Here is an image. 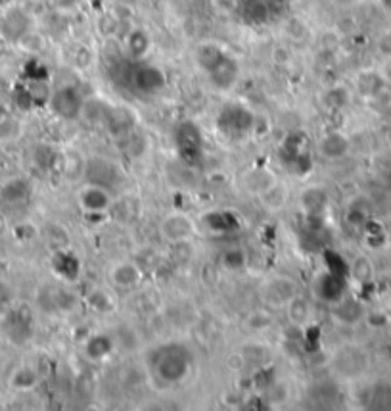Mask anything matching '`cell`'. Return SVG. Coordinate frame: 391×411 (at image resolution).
Instances as JSON below:
<instances>
[{
    "mask_svg": "<svg viewBox=\"0 0 391 411\" xmlns=\"http://www.w3.org/2000/svg\"><path fill=\"white\" fill-rule=\"evenodd\" d=\"M334 367H336L337 375L351 379V377L360 375V371L367 367V356L357 348L339 350L334 357Z\"/></svg>",
    "mask_w": 391,
    "mask_h": 411,
    "instance_id": "cell-10",
    "label": "cell"
},
{
    "mask_svg": "<svg viewBox=\"0 0 391 411\" xmlns=\"http://www.w3.org/2000/svg\"><path fill=\"white\" fill-rule=\"evenodd\" d=\"M29 29V17L23 14L22 10H8L4 17H2V24H0V31L6 39L17 40L22 39L23 35Z\"/></svg>",
    "mask_w": 391,
    "mask_h": 411,
    "instance_id": "cell-12",
    "label": "cell"
},
{
    "mask_svg": "<svg viewBox=\"0 0 391 411\" xmlns=\"http://www.w3.org/2000/svg\"><path fill=\"white\" fill-rule=\"evenodd\" d=\"M380 47H382V50L385 54L391 56V33H388V35L383 37L382 43H380Z\"/></svg>",
    "mask_w": 391,
    "mask_h": 411,
    "instance_id": "cell-28",
    "label": "cell"
},
{
    "mask_svg": "<svg viewBox=\"0 0 391 411\" xmlns=\"http://www.w3.org/2000/svg\"><path fill=\"white\" fill-rule=\"evenodd\" d=\"M293 296H298V287L296 283L288 277H276V279H270L263 287V298L265 302L275 306V308H280V306H286L290 302Z\"/></svg>",
    "mask_w": 391,
    "mask_h": 411,
    "instance_id": "cell-9",
    "label": "cell"
},
{
    "mask_svg": "<svg viewBox=\"0 0 391 411\" xmlns=\"http://www.w3.org/2000/svg\"><path fill=\"white\" fill-rule=\"evenodd\" d=\"M382 2H383V6H385V8L391 10V0H382Z\"/></svg>",
    "mask_w": 391,
    "mask_h": 411,
    "instance_id": "cell-31",
    "label": "cell"
},
{
    "mask_svg": "<svg viewBox=\"0 0 391 411\" xmlns=\"http://www.w3.org/2000/svg\"><path fill=\"white\" fill-rule=\"evenodd\" d=\"M345 218H347V223H351L355 227H362L368 221V214L365 210H360V208L351 206Z\"/></svg>",
    "mask_w": 391,
    "mask_h": 411,
    "instance_id": "cell-27",
    "label": "cell"
},
{
    "mask_svg": "<svg viewBox=\"0 0 391 411\" xmlns=\"http://www.w3.org/2000/svg\"><path fill=\"white\" fill-rule=\"evenodd\" d=\"M150 47H152V40L142 29H135L127 39L129 58H135V60H144V56L150 52Z\"/></svg>",
    "mask_w": 391,
    "mask_h": 411,
    "instance_id": "cell-15",
    "label": "cell"
},
{
    "mask_svg": "<svg viewBox=\"0 0 391 411\" xmlns=\"http://www.w3.org/2000/svg\"><path fill=\"white\" fill-rule=\"evenodd\" d=\"M286 310L293 325H303L309 317V304L301 296H293L290 302L286 304Z\"/></svg>",
    "mask_w": 391,
    "mask_h": 411,
    "instance_id": "cell-19",
    "label": "cell"
},
{
    "mask_svg": "<svg viewBox=\"0 0 391 411\" xmlns=\"http://www.w3.org/2000/svg\"><path fill=\"white\" fill-rule=\"evenodd\" d=\"M192 223L184 216H171L163 223V234L173 241H183L186 237H190Z\"/></svg>",
    "mask_w": 391,
    "mask_h": 411,
    "instance_id": "cell-14",
    "label": "cell"
},
{
    "mask_svg": "<svg viewBox=\"0 0 391 411\" xmlns=\"http://www.w3.org/2000/svg\"><path fill=\"white\" fill-rule=\"evenodd\" d=\"M334 315L337 317V321H342L345 325H353V323H357V321L362 317V308H360V304L355 302V300L342 298V300H337L336 302Z\"/></svg>",
    "mask_w": 391,
    "mask_h": 411,
    "instance_id": "cell-16",
    "label": "cell"
},
{
    "mask_svg": "<svg viewBox=\"0 0 391 411\" xmlns=\"http://www.w3.org/2000/svg\"><path fill=\"white\" fill-rule=\"evenodd\" d=\"M321 154L328 160H339L349 152V140L339 133H330L321 140Z\"/></svg>",
    "mask_w": 391,
    "mask_h": 411,
    "instance_id": "cell-13",
    "label": "cell"
},
{
    "mask_svg": "<svg viewBox=\"0 0 391 411\" xmlns=\"http://www.w3.org/2000/svg\"><path fill=\"white\" fill-rule=\"evenodd\" d=\"M35 382H37V377H35V373L31 371V369H22V371L15 373L14 387L29 388V387H33Z\"/></svg>",
    "mask_w": 391,
    "mask_h": 411,
    "instance_id": "cell-24",
    "label": "cell"
},
{
    "mask_svg": "<svg viewBox=\"0 0 391 411\" xmlns=\"http://www.w3.org/2000/svg\"><path fill=\"white\" fill-rule=\"evenodd\" d=\"M206 223L213 231H227L229 229V216L227 214H211L206 218Z\"/></svg>",
    "mask_w": 391,
    "mask_h": 411,
    "instance_id": "cell-26",
    "label": "cell"
},
{
    "mask_svg": "<svg viewBox=\"0 0 391 411\" xmlns=\"http://www.w3.org/2000/svg\"><path fill=\"white\" fill-rule=\"evenodd\" d=\"M199 68L219 91H230L240 79V63L217 45H201L196 54Z\"/></svg>",
    "mask_w": 391,
    "mask_h": 411,
    "instance_id": "cell-2",
    "label": "cell"
},
{
    "mask_svg": "<svg viewBox=\"0 0 391 411\" xmlns=\"http://www.w3.org/2000/svg\"><path fill=\"white\" fill-rule=\"evenodd\" d=\"M50 108L61 119H77L84 110L83 94L73 85L60 87L50 96Z\"/></svg>",
    "mask_w": 391,
    "mask_h": 411,
    "instance_id": "cell-6",
    "label": "cell"
},
{
    "mask_svg": "<svg viewBox=\"0 0 391 411\" xmlns=\"http://www.w3.org/2000/svg\"><path fill=\"white\" fill-rule=\"evenodd\" d=\"M60 6H63V8H71V6H75L79 0H56Z\"/></svg>",
    "mask_w": 391,
    "mask_h": 411,
    "instance_id": "cell-29",
    "label": "cell"
},
{
    "mask_svg": "<svg viewBox=\"0 0 391 411\" xmlns=\"http://www.w3.org/2000/svg\"><path fill=\"white\" fill-rule=\"evenodd\" d=\"M334 4H337V6H351V4H355L357 0H332Z\"/></svg>",
    "mask_w": 391,
    "mask_h": 411,
    "instance_id": "cell-30",
    "label": "cell"
},
{
    "mask_svg": "<svg viewBox=\"0 0 391 411\" xmlns=\"http://www.w3.org/2000/svg\"><path fill=\"white\" fill-rule=\"evenodd\" d=\"M112 350V341L107 336H94L89 344H86V354L92 357V359H102L104 356L109 354Z\"/></svg>",
    "mask_w": 391,
    "mask_h": 411,
    "instance_id": "cell-23",
    "label": "cell"
},
{
    "mask_svg": "<svg viewBox=\"0 0 391 411\" xmlns=\"http://www.w3.org/2000/svg\"><path fill=\"white\" fill-rule=\"evenodd\" d=\"M194 364L192 352L184 344L171 342L155 354V375L167 384H176L188 377Z\"/></svg>",
    "mask_w": 391,
    "mask_h": 411,
    "instance_id": "cell-3",
    "label": "cell"
},
{
    "mask_svg": "<svg viewBox=\"0 0 391 411\" xmlns=\"http://www.w3.org/2000/svg\"><path fill=\"white\" fill-rule=\"evenodd\" d=\"M222 264L229 269H240V267H244V254L240 250H230L222 256Z\"/></svg>",
    "mask_w": 391,
    "mask_h": 411,
    "instance_id": "cell-25",
    "label": "cell"
},
{
    "mask_svg": "<svg viewBox=\"0 0 391 411\" xmlns=\"http://www.w3.org/2000/svg\"><path fill=\"white\" fill-rule=\"evenodd\" d=\"M345 277H339V275H334V273H324L316 279V285H314V292L316 296L324 300V302H334L342 300L345 296Z\"/></svg>",
    "mask_w": 391,
    "mask_h": 411,
    "instance_id": "cell-11",
    "label": "cell"
},
{
    "mask_svg": "<svg viewBox=\"0 0 391 411\" xmlns=\"http://www.w3.org/2000/svg\"><path fill=\"white\" fill-rule=\"evenodd\" d=\"M2 116H4V106L0 104V119H2Z\"/></svg>",
    "mask_w": 391,
    "mask_h": 411,
    "instance_id": "cell-32",
    "label": "cell"
},
{
    "mask_svg": "<svg viewBox=\"0 0 391 411\" xmlns=\"http://www.w3.org/2000/svg\"><path fill=\"white\" fill-rule=\"evenodd\" d=\"M112 79L115 85L137 96H153L167 85V77L158 66L135 58L115 63L112 68Z\"/></svg>",
    "mask_w": 391,
    "mask_h": 411,
    "instance_id": "cell-1",
    "label": "cell"
},
{
    "mask_svg": "<svg viewBox=\"0 0 391 411\" xmlns=\"http://www.w3.org/2000/svg\"><path fill=\"white\" fill-rule=\"evenodd\" d=\"M121 171L115 167L114 163L102 160V158H94L86 163V181L92 186H100V188H114L119 183V175Z\"/></svg>",
    "mask_w": 391,
    "mask_h": 411,
    "instance_id": "cell-7",
    "label": "cell"
},
{
    "mask_svg": "<svg viewBox=\"0 0 391 411\" xmlns=\"http://www.w3.org/2000/svg\"><path fill=\"white\" fill-rule=\"evenodd\" d=\"M29 183H25L23 179H14L2 186V198L8 202H22L29 196Z\"/></svg>",
    "mask_w": 391,
    "mask_h": 411,
    "instance_id": "cell-20",
    "label": "cell"
},
{
    "mask_svg": "<svg viewBox=\"0 0 391 411\" xmlns=\"http://www.w3.org/2000/svg\"><path fill=\"white\" fill-rule=\"evenodd\" d=\"M284 0H240V10L250 24H267L280 12Z\"/></svg>",
    "mask_w": 391,
    "mask_h": 411,
    "instance_id": "cell-8",
    "label": "cell"
},
{
    "mask_svg": "<svg viewBox=\"0 0 391 411\" xmlns=\"http://www.w3.org/2000/svg\"><path fill=\"white\" fill-rule=\"evenodd\" d=\"M349 275L353 281H357L359 285H368L372 277H374V267L367 257H357L351 265H349Z\"/></svg>",
    "mask_w": 391,
    "mask_h": 411,
    "instance_id": "cell-18",
    "label": "cell"
},
{
    "mask_svg": "<svg viewBox=\"0 0 391 411\" xmlns=\"http://www.w3.org/2000/svg\"><path fill=\"white\" fill-rule=\"evenodd\" d=\"M54 267H56V271L63 277H68V279L77 277V273H79V262L71 254H58L54 260Z\"/></svg>",
    "mask_w": 391,
    "mask_h": 411,
    "instance_id": "cell-22",
    "label": "cell"
},
{
    "mask_svg": "<svg viewBox=\"0 0 391 411\" xmlns=\"http://www.w3.org/2000/svg\"><path fill=\"white\" fill-rule=\"evenodd\" d=\"M176 154L188 165H199L204 162V135L194 121H181L173 133Z\"/></svg>",
    "mask_w": 391,
    "mask_h": 411,
    "instance_id": "cell-4",
    "label": "cell"
},
{
    "mask_svg": "<svg viewBox=\"0 0 391 411\" xmlns=\"http://www.w3.org/2000/svg\"><path fill=\"white\" fill-rule=\"evenodd\" d=\"M81 202L89 211H104L109 204V196H107L106 188L91 185L81 196Z\"/></svg>",
    "mask_w": 391,
    "mask_h": 411,
    "instance_id": "cell-17",
    "label": "cell"
},
{
    "mask_svg": "<svg viewBox=\"0 0 391 411\" xmlns=\"http://www.w3.org/2000/svg\"><path fill=\"white\" fill-rule=\"evenodd\" d=\"M4 2H6V0H0V4H4Z\"/></svg>",
    "mask_w": 391,
    "mask_h": 411,
    "instance_id": "cell-33",
    "label": "cell"
},
{
    "mask_svg": "<svg viewBox=\"0 0 391 411\" xmlns=\"http://www.w3.org/2000/svg\"><path fill=\"white\" fill-rule=\"evenodd\" d=\"M114 281L119 287H132L140 281V271L132 264H121L115 267Z\"/></svg>",
    "mask_w": 391,
    "mask_h": 411,
    "instance_id": "cell-21",
    "label": "cell"
},
{
    "mask_svg": "<svg viewBox=\"0 0 391 411\" xmlns=\"http://www.w3.org/2000/svg\"><path fill=\"white\" fill-rule=\"evenodd\" d=\"M253 125H255V116H253L252 110H247L242 104H236V102L227 104L217 117L219 131L230 135V137L250 133L253 129Z\"/></svg>",
    "mask_w": 391,
    "mask_h": 411,
    "instance_id": "cell-5",
    "label": "cell"
}]
</instances>
